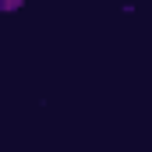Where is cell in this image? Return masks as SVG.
Returning a JSON list of instances; mask_svg holds the SVG:
<instances>
[{"label":"cell","mask_w":152,"mask_h":152,"mask_svg":"<svg viewBox=\"0 0 152 152\" xmlns=\"http://www.w3.org/2000/svg\"><path fill=\"white\" fill-rule=\"evenodd\" d=\"M0 7H7V11H11V7H21V0H0Z\"/></svg>","instance_id":"obj_1"}]
</instances>
